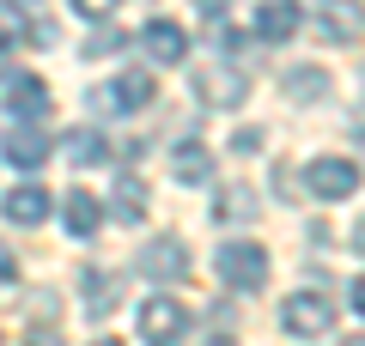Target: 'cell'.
<instances>
[{
	"label": "cell",
	"mask_w": 365,
	"mask_h": 346,
	"mask_svg": "<svg viewBox=\"0 0 365 346\" xmlns=\"http://www.w3.org/2000/svg\"><path fill=\"white\" fill-rule=\"evenodd\" d=\"M335 298L329 292H292L287 298V310H280V322H287V334L292 340H323L329 328H335Z\"/></svg>",
	"instance_id": "cell-1"
},
{
	"label": "cell",
	"mask_w": 365,
	"mask_h": 346,
	"mask_svg": "<svg viewBox=\"0 0 365 346\" xmlns=\"http://www.w3.org/2000/svg\"><path fill=\"white\" fill-rule=\"evenodd\" d=\"M153 98H158L153 73H146V67H134V73H122L116 85L91 91V110H98V115H134V110H146Z\"/></svg>",
	"instance_id": "cell-2"
},
{
	"label": "cell",
	"mask_w": 365,
	"mask_h": 346,
	"mask_svg": "<svg viewBox=\"0 0 365 346\" xmlns=\"http://www.w3.org/2000/svg\"><path fill=\"white\" fill-rule=\"evenodd\" d=\"M220 273L232 292H262L268 285V249L262 243H225L220 249Z\"/></svg>",
	"instance_id": "cell-3"
},
{
	"label": "cell",
	"mask_w": 365,
	"mask_h": 346,
	"mask_svg": "<svg viewBox=\"0 0 365 346\" xmlns=\"http://www.w3.org/2000/svg\"><path fill=\"white\" fill-rule=\"evenodd\" d=\"M182 328H189V310L177 298H146L140 304V340L146 346H177Z\"/></svg>",
	"instance_id": "cell-4"
},
{
	"label": "cell",
	"mask_w": 365,
	"mask_h": 346,
	"mask_svg": "<svg viewBox=\"0 0 365 346\" xmlns=\"http://www.w3.org/2000/svg\"><path fill=\"white\" fill-rule=\"evenodd\" d=\"M304 189H311L317 201H347V194L359 189V164H353V158H317V164L304 170Z\"/></svg>",
	"instance_id": "cell-5"
},
{
	"label": "cell",
	"mask_w": 365,
	"mask_h": 346,
	"mask_svg": "<svg viewBox=\"0 0 365 346\" xmlns=\"http://www.w3.org/2000/svg\"><path fill=\"white\" fill-rule=\"evenodd\" d=\"M195 98H207L213 110H232L250 98V79L237 67H195Z\"/></svg>",
	"instance_id": "cell-6"
},
{
	"label": "cell",
	"mask_w": 365,
	"mask_h": 346,
	"mask_svg": "<svg viewBox=\"0 0 365 346\" xmlns=\"http://www.w3.org/2000/svg\"><path fill=\"white\" fill-rule=\"evenodd\" d=\"M140 273L146 280H182V273H189V243H182V237H153V243L140 249Z\"/></svg>",
	"instance_id": "cell-7"
},
{
	"label": "cell",
	"mask_w": 365,
	"mask_h": 346,
	"mask_svg": "<svg viewBox=\"0 0 365 346\" xmlns=\"http://www.w3.org/2000/svg\"><path fill=\"white\" fill-rule=\"evenodd\" d=\"M0 213L13 219V225H43V219H49V189H37V182H19V189L0 194Z\"/></svg>",
	"instance_id": "cell-8"
},
{
	"label": "cell",
	"mask_w": 365,
	"mask_h": 346,
	"mask_svg": "<svg viewBox=\"0 0 365 346\" xmlns=\"http://www.w3.org/2000/svg\"><path fill=\"white\" fill-rule=\"evenodd\" d=\"M317 31H323L329 43H359V37H365V13H359V0H329L323 19H317Z\"/></svg>",
	"instance_id": "cell-9"
},
{
	"label": "cell",
	"mask_w": 365,
	"mask_h": 346,
	"mask_svg": "<svg viewBox=\"0 0 365 346\" xmlns=\"http://www.w3.org/2000/svg\"><path fill=\"white\" fill-rule=\"evenodd\" d=\"M140 49L153 55L158 67H170V61H182V49H189V37H182V25H170V19H153V25L140 31Z\"/></svg>",
	"instance_id": "cell-10"
},
{
	"label": "cell",
	"mask_w": 365,
	"mask_h": 346,
	"mask_svg": "<svg viewBox=\"0 0 365 346\" xmlns=\"http://www.w3.org/2000/svg\"><path fill=\"white\" fill-rule=\"evenodd\" d=\"M292 31H299V6H292V0H262L256 37H262V43H287Z\"/></svg>",
	"instance_id": "cell-11"
},
{
	"label": "cell",
	"mask_w": 365,
	"mask_h": 346,
	"mask_svg": "<svg viewBox=\"0 0 365 346\" xmlns=\"http://www.w3.org/2000/svg\"><path fill=\"white\" fill-rule=\"evenodd\" d=\"M6 110L13 115H49V85H43V79H31V73H19L13 79V91H6Z\"/></svg>",
	"instance_id": "cell-12"
},
{
	"label": "cell",
	"mask_w": 365,
	"mask_h": 346,
	"mask_svg": "<svg viewBox=\"0 0 365 346\" xmlns=\"http://www.w3.org/2000/svg\"><path fill=\"white\" fill-rule=\"evenodd\" d=\"M43 158H49V140H43L37 128H13V134H6V164H19V170H37Z\"/></svg>",
	"instance_id": "cell-13"
},
{
	"label": "cell",
	"mask_w": 365,
	"mask_h": 346,
	"mask_svg": "<svg viewBox=\"0 0 365 346\" xmlns=\"http://www.w3.org/2000/svg\"><path fill=\"white\" fill-rule=\"evenodd\" d=\"M61 219H67V231H73V237H91V231H98V194H86V189H67V201H61Z\"/></svg>",
	"instance_id": "cell-14"
},
{
	"label": "cell",
	"mask_w": 365,
	"mask_h": 346,
	"mask_svg": "<svg viewBox=\"0 0 365 346\" xmlns=\"http://www.w3.org/2000/svg\"><path fill=\"white\" fill-rule=\"evenodd\" d=\"M280 85H287V98H299V103H317V98H329V91H335V79H329L323 67H292V73L280 79Z\"/></svg>",
	"instance_id": "cell-15"
},
{
	"label": "cell",
	"mask_w": 365,
	"mask_h": 346,
	"mask_svg": "<svg viewBox=\"0 0 365 346\" xmlns=\"http://www.w3.org/2000/svg\"><path fill=\"white\" fill-rule=\"evenodd\" d=\"M170 170H177V182H207V177H213V158L201 152L195 140H182L177 158H170Z\"/></svg>",
	"instance_id": "cell-16"
},
{
	"label": "cell",
	"mask_w": 365,
	"mask_h": 346,
	"mask_svg": "<svg viewBox=\"0 0 365 346\" xmlns=\"http://www.w3.org/2000/svg\"><path fill=\"white\" fill-rule=\"evenodd\" d=\"M86 304H91V316H110L116 310V273L86 268Z\"/></svg>",
	"instance_id": "cell-17"
},
{
	"label": "cell",
	"mask_w": 365,
	"mask_h": 346,
	"mask_svg": "<svg viewBox=\"0 0 365 346\" xmlns=\"http://www.w3.org/2000/svg\"><path fill=\"white\" fill-rule=\"evenodd\" d=\"M104 152H110V146H104L98 128H73V134H67V158H73V164H98Z\"/></svg>",
	"instance_id": "cell-18"
},
{
	"label": "cell",
	"mask_w": 365,
	"mask_h": 346,
	"mask_svg": "<svg viewBox=\"0 0 365 346\" xmlns=\"http://www.w3.org/2000/svg\"><path fill=\"white\" fill-rule=\"evenodd\" d=\"M213 219H220V225H237V219H256V201H250V189H225L220 194V206H213Z\"/></svg>",
	"instance_id": "cell-19"
},
{
	"label": "cell",
	"mask_w": 365,
	"mask_h": 346,
	"mask_svg": "<svg viewBox=\"0 0 365 346\" xmlns=\"http://www.w3.org/2000/svg\"><path fill=\"white\" fill-rule=\"evenodd\" d=\"M140 213H146V189H140L134 177H122V182H116V219L140 225Z\"/></svg>",
	"instance_id": "cell-20"
},
{
	"label": "cell",
	"mask_w": 365,
	"mask_h": 346,
	"mask_svg": "<svg viewBox=\"0 0 365 346\" xmlns=\"http://www.w3.org/2000/svg\"><path fill=\"white\" fill-rule=\"evenodd\" d=\"M122 49V31L116 25H104V31H91V37H86V55H116Z\"/></svg>",
	"instance_id": "cell-21"
},
{
	"label": "cell",
	"mask_w": 365,
	"mask_h": 346,
	"mask_svg": "<svg viewBox=\"0 0 365 346\" xmlns=\"http://www.w3.org/2000/svg\"><path fill=\"white\" fill-rule=\"evenodd\" d=\"M13 280H19V261H13V249L0 243V292H13Z\"/></svg>",
	"instance_id": "cell-22"
},
{
	"label": "cell",
	"mask_w": 365,
	"mask_h": 346,
	"mask_svg": "<svg viewBox=\"0 0 365 346\" xmlns=\"http://www.w3.org/2000/svg\"><path fill=\"white\" fill-rule=\"evenodd\" d=\"M73 6H79V13H86V19H110V13H116V6H122V0H73Z\"/></svg>",
	"instance_id": "cell-23"
},
{
	"label": "cell",
	"mask_w": 365,
	"mask_h": 346,
	"mask_svg": "<svg viewBox=\"0 0 365 346\" xmlns=\"http://www.w3.org/2000/svg\"><path fill=\"white\" fill-rule=\"evenodd\" d=\"M256 146H262V128H237L232 134V152H256Z\"/></svg>",
	"instance_id": "cell-24"
},
{
	"label": "cell",
	"mask_w": 365,
	"mask_h": 346,
	"mask_svg": "<svg viewBox=\"0 0 365 346\" xmlns=\"http://www.w3.org/2000/svg\"><path fill=\"white\" fill-rule=\"evenodd\" d=\"M31 316H37V322H43V316H49V322L61 316V304H55V292H49V298H31Z\"/></svg>",
	"instance_id": "cell-25"
},
{
	"label": "cell",
	"mask_w": 365,
	"mask_h": 346,
	"mask_svg": "<svg viewBox=\"0 0 365 346\" xmlns=\"http://www.w3.org/2000/svg\"><path fill=\"white\" fill-rule=\"evenodd\" d=\"M25 346H61V334H49V328H37V334H31V340Z\"/></svg>",
	"instance_id": "cell-26"
},
{
	"label": "cell",
	"mask_w": 365,
	"mask_h": 346,
	"mask_svg": "<svg viewBox=\"0 0 365 346\" xmlns=\"http://www.w3.org/2000/svg\"><path fill=\"white\" fill-rule=\"evenodd\" d=\"M353 310H359V316H365V273H359V280H353Z\"/></svg>",
	"instance_id": "cell-27"
},
{
	"label": "cell",
	"mask_w": 365,
	"mask_h": 346,
	"mask_svg": "<svg viewBox=\"0 0 365 346\" xmlns=\"http://www.w3.org/2000/svg\"><path fill=\"white\" fill-rule=\"evenodd\" d=\"M347 243H353V249H359V256H365V219H359V225H353V237H347Z\"/></svg>",
	"instance_id": "cell-28"
},
{
	"label": "cell",
	"mask_w": 365,
	"mask_h": 346,
	"mask_svg": "<svg viewBox=\"0 0 365 346\" xmlns=\"http://www.w3.org/2000/svg\"><path fill=\"white\" fill-rule=\"evenodd\" d=\"M201 13H225V6H232V0H195Z\"/></svg>",
	"instance_id": "cell-29"
},
{
	"label": "cell",
	"mask_w": 365,
	"mask_h": 346,
	"mask_svg": "<svg viewBox=\"0 0 365 346\" xmlns=\"http://www.w3.org/2000/svg\"><path fill=\"white\" fill-rule=\"evenodd\" d=\"M341 346H365V334H353V340H341Z\"/></svg>",
	"instance_id": "cell-30"
},
{
	"label": "cell",
	"mask_w": 365,
	"mask_h": 346,
	"mask_svg": "<svg viewBox=\"0 0 365 346\" xmlns=\"http://www.w3.org/2000/svg\"><path fill=\"white\" fill-rule=\"evenodd\" d=\"M98 346H122V340H98Z\"/></svg>",
	"instance_id": "cell-31"
},
{
	"label": "cell",
	"mask_w": 365,
	"mask_h": 346,
	"mask_svg": "<svg viewBox=\"0 0 365 346\" xmlns=\"http://www.w3.org/2000/svg\"><path fill=\"white\" fill-rule=\"evenodd\" d=\"M19 6H37V0H19Z\"/></svg>",
	"instance_id": "cell-32"
},
{
	"label": "cell",
	"mask_w": 365,
	"mask_h": 346,
	"mask_svg": "<svg viewBox=\"0 0 365 346\" xmlns=\"http://www.w3.org/2000/svg\"><path fill=\"white\" fill-rule=\"evenodd\" d=\"M213 346H232V340H213Z\"/></svg>",
	"instance_id": "cell-33"
},
{
	"label": "cell",
	"mask_w": 365,
	"mask_h": 346,
	"mask_svg": "<svg viewBox=\"0 0 365 346\" xmlns=\"http://www.w3.org/2000/svg\"><path fill=\"white\" fill-rule=\"evenodd\" d=\"M359 146H365V128H359Z\"/></svg>",
	"instance_id": "cell-34"
},
{
	"label": "cell",
	"mask_w": 365,
	"mask_h": 346,
	"mask_svg": "<svg viewBox=\"0 0 365 346\" xmlns=\"http://www.w3.org/2000/svg\"><path fill=\"white\" fill-rule=\"evenodd\" d=\"M359 85H365V73H359Z\"/></svg>",
	"instance_id": "cell-35"
}]
</instances>
